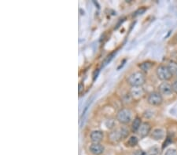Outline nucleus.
I'll use <instances>...</instances> for the list:
<instances>
[{
    "label": "nucleus",
    "instance_id": "f257e3e1",
    "mask_svg": "<svg viewBox=\"0 0 177 155\" xmlns=\"http://www.w3.org/2000/svg\"><path fill=\"white\" fill-rule=\"evenodd\" d=\"M146 76L143 72H135L131 74L127 79V82L132 87H141L145 83Z\"/></svg>",
    "mask_w": 177,
    "mask_h": 155
},
{
    "label": "nucleus",
    "instance_id": "f03ea898",
    "mask_svg": "<svg viewBox=\"0 0 177 155\" xmlns=\"http://www.w3.org/2000/svg\"><path fill=\"white\" fill-rule=\"evenodd\" d=\"M129 135V130L126 127H121L110 132L108 136L112 143H118L123 139H125Z\"/></svg>",
    "mask_w": 177,
    "mask_h": 155
},
{
    "label": "nucleus",
    "instance_id": "7ed1b4c3",
    "mask_svg": "<svg viewBox=\"0 0 177 155\" xmlns=\"http://www.w3.org/2000/svg\"><path fill=\"white\" fill-rule=\"evenodd\" d=\"M132 111L128 108L121 109L117 114V120L123 125H128L132 121Z\"/></svg>",
    "mask_w": 177,
    "mask_h": 155
},
{
    "label": "nucleus",
    "instance_id": "20e7f679",
    "mask_svg": "<svg viewBox=\"0 0 177 155\" xmlns=\"http://www.w3.org/2000/svg\"><path fill=\"white\" fill-rule=\"evenodd\" d=\"M156 75L158 79L161 81L166 82L172 79V75L168 69V66L165 65H160L156 70Z\"/></svg>",
    "mask_w": 177,
    "mask_h": 155
},
{
    "label": "nucleus",
    "instance_id": "39448f33",
    "mask_svg": "<svg viewBox=\"0 0 177 155\" xmlns=\"http://www.w3.org/2000/svg\"><path fill=\"white\" fill-rule=\"evenodd\" d=\"M147 102L151 106H159L163 102V96L159 92H153L148 96Z\"/></svg>",
    "mask_w": 177,
    "mask_h": 155
},
{
    "label": "nucleus",
    "instance_id": "423d86ee",
    "mask_svg": "<svg viewBox=\"0 0 177 155\" xmlns=\"http://www.w3.org/2000/svg\"><path fill=\"white\" fill-rule=\"evenodd\" d=\"M158 92L161 93V95H165V96H169L173 92L172 90V85L169 84L168 82H162L158 86Z\"/></svg>",
    "mask_w": 177,
    "mask_h": 155
},
{
    "label": "nucleus",
    "instance_id": "0eeeda50",
    "mask_svg": "<svg viewBox=\"0 0 177 155\" xmlns=\"http://www.w3.org/2000/svg\"><path fill=\"white\" fill-rule=\"evenodd\" d=\"M104 138V134L102 131L94 130L91 133L90 139L92 143H100Z\"/></svg>",
    "mask_w": 177,
    "mask_h": 155
},
{
    "label": "nucleus",
    "instance_id": "6e6552de",
    "mask_svg": "<svg viewBox=\"0 0 177 155\" xmlns=\"http://www.w3.org/2000/svg\"><path fill=\"white\" fill-rule=\"evenodd\" d=\"M89 150L94 155H101L105 151V147L101 143H91Z\"/></svg>",
    "mask_w": 177,
    "mask_h": 155
},
{
    "label": "nucleus",
    "instance_id": "1a4fd4ad",
    "mask_svg": "<svg viewBox=\"0 0 177 155\" xmlns=\"http://www.w3.org/2000/svg\"><path fill=\"white\" fill-rule=\"evenodd\" d=\"M151 130V126L149 122H142L140 128L138 129V133L140 136V137L143 138L150 134Z\"/></svg>",
    "mask_w": 177,
    "mask_h": 155
},
{
    "label": "nucleus",
    "instance_id": "9d476101",
    "mask_svg": "<svg viewBox=\"0 0 177 155\" xmlns=\"http://www.w3.org/2000/svg\"><path fill=\"white\" fill-rule=\"evenodd\" d=\"M151 137L154 140H161L165 137V132L161 129H155L151 133Z\"/></svg>",
    "mask_w": 177,
    "mask_h": 155
},
{
    "label": "nucleus",
    "instance_id": "9b49d317",
    "mask_svg": "<svg viewBox=\"0 0 177 155\" xmlns=\"http://www.w3.org/2000/svg\"><path fill=\"white\" fill-rule=\"evenodd\" d=\"M142 125V120L139 117H135L132 124V130L133 133H138V129Z\"/></svg>",
    "mask_w": 177,
    "mask_h": 155
},
{
    "label": "nucleus",
    "instance_id": "f8f14e48",
    "mask_svg": "<svg viewBox=\"0 0 177 155\" xmlns=\"http://www.w3.org/2000/svg\"><path fill=\"white\" fill-rule=\"evenodd\" d=\"M168 68L172 73V76L177 77V62L174 60H170L168 64Z\"/></svg>",
    "mask_w": 177,
    "mask_h": 155
},
{
    "label": "nucleus",
    "instance_id": "ddd939ff",
    "mask_svg": "<svg viewBox=\"0 0 177 155\" xmlns=\"http://www.w3.org/2000/svg\"><path fill=\"white\" fill-rule=\"evenodd\" d=\"M132 88H133V89H132V93H131L132 97L138 98L140 97V96L143 94L144 91L142 88L140 87H132Z\"/></svg>",
    "mask_w": 177,
    "mask_h": 155
},
{
    "label": "nucleus",
    "instance_id": "4468645a",
    "mask_svg": "<svg viewBox=\"0 0 177 155\" xmlns=\"http://www.w3.org/2000/svg\"><path fill=\"white\" fill-rule=\"evenodd\" d=\"M138 143V139L135 136H132L128 139V141L126 142V146H129V147H134L136 146Z\"/></svg>",
    "mask_w": 177,
    "mask_h": 155
},
{
    "label": "nucleus",
    "instance_id": "2eb2a0df",
    "mask_svg": "<svg viewBox=\"0 0 177 155\" xmlns=\"http://www.w3.org/2000/svg\"><path fill=\"white\" fill-rule=\"evenodd\" d=\"M153 64L150 63V62H143V63L140 64L138 65L139 68L141 69L142 72H149L150 68H152Z\"/></svg>",
    "mask_w": 177,
    "mask_h": 155
},
{
    "label": "nucleus",
    "instance_id": "dca6fc26",
    "mask_svg": "<svg viewBox=\"0 0 177 155\" xmlns=\"http://www.w3.org/2000/svg\"><path fill=\"white\" fill-rule=\"evenodd\" d=\"M148 153H149L150 155H157L159 153V149L156 146H153V147L150 148V150H148Z\"/></svg>",
    "mask_w": 177,
    "mask_h": 155
},
{
    "label": "nucleus",
    "instance_id": "f3484780",
    "mask_svg": "<svg viewBox=\"0 0 177 155\" xmlns=\"http://www.w3.org/2000/svg\"><path fill=\"white\" fill-rule=\"evenodd\" d=\"M165 155H177V150L175 149H169L167 150Z\"/></svg>",
    "mask_w": 177,
    "mask_h": 155
},
{
    "label": "nucleus",
    "instance_id": "a211bd4d",
    "mask_svg": "<svg viewBox=\"0 0 177 155\" xmlns=\"http://www.w3.org/2000/svg\"><path fill=\"white\" fill-rule=\"evenodd\" d=\"M172 90H173V92L177 94V79H175V80L172 82Z\"/></svg>",
    "mask_w": 177,
    "mask_h": 155
},
{
    "label": "nucleus",
    "instance_id": "6ab92c4d",
    "mask_svg": "<svg viewBox=\"0 0 177 155\" xmlns=\"http://www.w3.org/2000/svg\"><path fill=\"white\" fill-rule=\"evenodd\" d=\"M132 155H148V154L146 153V152L142 151V150H136V151H135Z\"/></svg>",
    "mask_w": 177,
    "mask_h": 155
},
{
    "label": "nucleus",
    "instance_id": "aec40b11",
    "mask_svg": "<svg viewBox=\"0 0 177 155\" xmlns=\"http://www.w3.org/2000/svg\"><path fill=\"white\" fill-rule=\"evenodd\" d=\"M84 84L83 83H80L79 84V89H78V92H79V93H81V92L84 91Z\"/></svg>",
    "mask_w": 177,
    "mask_h": 155
}]
</instances>
